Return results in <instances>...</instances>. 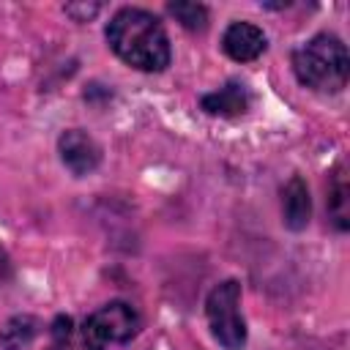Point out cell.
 I'll list each match as a JSON object with an SVG mask.
<instances>
[{
  "instance_id": "6da1fadb",
  "label": "cell",
  "mask_w": 350,
  "mask_h": 350,
  "mask_svg": "<svg viewBox=\"0 0 350 350\" xmlns=\"http://www.w3.org/2000/svg\"><path fill=\"white\" fill-rule=\"evenodd\" d=\"M107 41L112 52L131 68L161 71L170 66V38L159 16L145 8H120L107 22Z\"/></svg>"
},
{
  "instance_id": "7a4b0ae2",
  "label": "cell",
  "mask_w": 350,
  "mask_h": 350,
  "mask_svg": "<svg viewBox=\"0 0 350 350\" xmlns=\"http://www.w3.org/2000/svg\"><path fill=\"white\" fill-rule=\"evenodd\" d=\"M293 71L301 85L320 93H339L350 77V55L342 38L320 33L293 52Z\"/></svg>"
},
{
  "instance_id": "3957f363",
  "label": "cell",
  "mask_w": 350,
  "mask_h": 350,
  "mask_svg": "<svg viewBox=\"0 0 350 350\" xmlns=\"http://www.w3.org/2000/svg\"><path fill=\"white\" fill-rule=\"evenodd\" d=\"M238 304H241V284L235 279L216 284L205 301L211 334L224 350H241L246 345V323L238 312Z\"/></svg>"
},
{
  "instance_id": "277c9868",
  "label": "cell",
  "mask_w": 350,
  "mask_h": 350,
  "mask_svg": "<svg viewBox=\"0 0 350 350\" xmlns=\"http://www.w3.org/2000/svg\"><path fill=\"white\" fill-rule=\"evenodd\" d=\"M139 312L126 301H112L93 312L82 325V342L88 350H107L109 345H126L139 334Z\"/></svg>"
},
{
  "instance_id": "5b68a950",
  "label": "cell",
  "mask_w": 350,
  "mask_h": 350,
  "mask_svg": "<svg viewBox=\"0 0 350 350\" xmlns=\"http://www.w3.org/2000/svg\"><path fill=\"white\" fill-rule=\"evenodd\" d=\"M57 153L60 161L74 172V175H88L98 167L101 161V148L96 145V139L79 129H68L60 134L57 139Z\"/></svg>"
},
{
  "instance_id": "8992f818",
  "label": "cell",
  "mask_w": 350,
  "mask_h": 350,
  "mask_svg": "<svg viewBox=\"0 0 350 350\" xmlns=\"http://www.w3.org/2000/svg\"><path fill=\"white\" fill-rule=\"evenodd\" d=\"M265 46H268L265 33L252 22H232L221 36V49L227 52V57L238 63L257 60L265 52Z\"/></svg>"
},
{
  "instance_id": "52a82bcc",
  "label": "cell",
  "mask_w": 350,
  "mask_h": 350,
  "mask_svg": "<svg viewBox=\"0 0 350 350\" xmlns=\"http://www.w3.org/2000/svg\"><path fill=\"white\" fill-rule=\"evenodd\" d=\"M282 216H284V224L290 230H304L309 224V216H312V200H309V189L304 183V178H290L287 186L282 189Z\"/></svg>"
},
{
  "instance_id": "ba28073f",
  "label": "cell",
  "mask_w": 350,
  "mask_h": 350,
  "mask_svg": "<svg viewBox=\"0 0 350 350\" xmlns=\"http://www.w3.org/2000/svg\"><path fill=\"white\" fill-rule=\"evenodd\" d=\"M202 109L208 115H221V118H235L243 115L249 107V90L241 82H227L224 88H219L216 93L202 96Z\"/></svg>"
},
{
  "instance_id": "9c48e42d",
  "label": "cell",
  "mask_w": 350,
  "mask_h": 350,
  "mask_svg": "<svg viewBox=\"0 0 350 350\" xmlns=\"http://www.w3.org/2000/svg\"><path fill=\"white\" fill-rule=\"evenodd\" d=\"M350 186L345 180L342 172H336L331 189H328V213L336 224V230H347L350 227Z\"/></svg>"
},
{
  "instance_id": "30bf717a",
  "label": "cell",
  "mask_w": 350,
  "mask_h": 350,
  "mask_svg": "<svg viewBox=\"0 0 350 350\" xmlns=\"http://www.w3.org/2000/svg\"><path fill=\"white\" fill-rule=\"evenodd\" d=\"M33 336H36V320L33 317H11L0 328V342L5 345V350H22L33 342Z\"/></svg>"
},
{
  "instance_id": "8fae6325",
  "label": "cell",
  "mask_w": 350,
  "mask_h": 350,
  "mask_svg": "<svg viewBox=\"0 0 350 350\" xmlns=\"http://www.w3.org/2000/svg\"><path fill=\"white\" fill-rule=\"evenodd\" d=\"M167 11L186 27V30H205L208 25V8L200 3H170Z\"/></svg>"
},
{
  "instance_id": "7c38bea8",
  "label": "cell",
  "mask_w": 350,
  "mask_h": 350,
  "mask_svg": "<svg viewBox=\"0 0 350 350\" xmlns=\"http://www.w3.org/2000/svg\"><path fill=\"white\" fill-rule=\"evenodd\" d=\"M52 334H55L57 342L68 339V336H71V317H57L55 325H52Z\"/></svg>"
}]
</instances>
